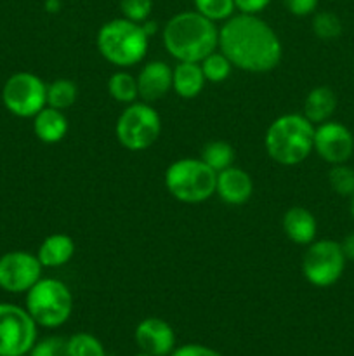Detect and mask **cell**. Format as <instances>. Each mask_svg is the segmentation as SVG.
I'll list each match as a JSON object with an SVG mask.
<instances>
[{"mask_svg": "<svg viewBox=\"0 0 354 356\" xmlns=\"http://www.w3.org/2000/svg\"><path fill=\"white\" fill-rule=\"evenodd\" d=\"M219 51L235 68L267 73L281 61L283 47L276 31L253 14H233L219 28Z\"/></svg>", "mask_w": 354, "mask_h": 356, "instance_id": "obj_1", "label": "cell"}, {"mask_svg": "<svg viewBox=\"0 0 354 356\" xmlns=\"http://www.w3.org/2000/svg\"><path fill=\"white\" fill-rule=\"evenodd\" d=\"M163 45L177 61L200 63L219 49V28L196 10H184L167 21Z\"/></svg>", "mask_w": 354, "mask_h": 356, "instance_id": "obj_2", "label": "cell"}, {"mask_svg": "<svg viewBox=\"0 0 354 356\" xmlns=\"http://www.w3.org/2000/svg\"><path fill=\"white\" fill-rule=\"evenodd\" d=\"M316 125L302 113H287L271 122L264 145L271 160L280 165H298L314 152Z\"/></svg>", "mask_w": 354, "mask_h": 356, "instance_id": "obj_3", "label": "cell"}, {"mask_svg": "<svg viewBox=\"0 0 354 356\" xmlns=\"http://www.w3.org/2000/svg\"><path fill=\"white\" fill-rule=\"evenodd\" d=\"M97 49L108 63L115 66H134L144 59L149 37L142 24L117 17L97 31Z\"/></svg>", "mask_w": 354, "mask_h": 356, "instance_id": "obj_4", "label": "cell"}, {"mask_svg": "<svg viewBox=\"0 0 354 356\" xmlns=\"http://www.w3.org/2000/svg\"><path fill=\"white\" fill-rule=\"evenodd\" d=\"M217 172L201 159H180L165 170V186L183 204H201L215 195Z\"/></svg>", "mask_w": 354, "mask_h": 356, "instance_id": "obj_5", "label": "cell"}, {"mask_svg": "<svg viewBox=\"0 0 354 356\" xmlns=\"http://www.w3.org/2000/svg\"><path fill=\"white\" fill-rule=\"evenodd\" d=\"M73 309V296L68 285L56 278H40L26 292V312L37 325H62L69 318Z\"/></svg>", "mask_w": 354, "mask_h": 356, "instance_id": "obj_6", "label": "cell"}, {"mask_svg": "<svg viewBox=\"0 0 354 356\" xmlns=\"http://www.w3.org/2000/svg\"><path fill=\"white\" fill-rule=\"evenodd\" d=\"M118 143L128 152H142L156 143L162 134V118L148 103L127 104L115 125Z\"/></svg>", "mask_w": 354, "mask_h": 356, "instance_id": "obj_7", "label": "cell"}, {"mask_svg": "<svg viewBox=\"0 0 354 356\" xmlns=\"http://www.w3.org/2000/svg\"><path fill=\"white\" fill-rule=\"evenodd\" d=\"M347 259L335 240H314L302 257V275L311 285L326 289L342 278Z\"/></svg>", "mask_w": 354, "mask_h": 356, "instance_id": "obj_8", "label": "cell"}, {"mask_svg": "<svg viewBox=\"0 0 354 356\" xmlns=\"http://www.w3.org/2000/svg\"><path fill=\"white\" fill-rule=\"evenodd\" d=\"M2 101L3 106L16 117L33 118L47 106V86L33 73H14L3 83Z\"/></svg>", "mask_w": 354, "mask_h": 356, "instance_id": "obj_9", "label": "cell"}, {"mask_svg": "<svg viewBox=\"0 0 354 356\" xmlns=\"http://www.w3.org/2000/svg\"><path fill=\"white\" fill-rule=\"evenodd\" d=\"M37 341V323L26 309L0 302V356H23Z\"/></svg>", "mask_w": 354, "mask_h": 356, "instance_id": "obj_10", "label": "cell"}, {"mask_svg": "<svg viewBox=\"0 0 354 356\" xmlns=\"http://www.w3.org/2000/svg\"><path fill=\"white\" fill-rule=\"evenodd\" d=\"M42 264L37 256L23 250L0 257V287L10 294L28 292L42 278Z\"/></svg>", "mask_w": 354, "mask_h": 356, "instance_id": "obj_11", "label": "cell"}, {"mask_svg": "<svg viewBox=\"0 0 354 356\" xmlns=\"http://www.w3.org/2000/svg\"><path fill=\"white\" fill-rule=\"evenodd\" d=\"M314 152L326 163H347L354 153V136L340 122H323L316 125Z\"/></svg>", "mask_w": 354, "mask_h": 356, "instance_id": "obj_12", "label": "cell"}, {"mask_svg": "<svg viewBox=\"0 0 354 356\" xmlns=\"http://www.w3.org/2000/svg\"><path fill=\"white\" fill-rule=\"evenodd\" d=\"M135 343L146 355L167 356L176 346V334L165 320L149 316L135 329Z\"/></svg>", "mask_w": 354, "mask_h": 356, "instance_id": "obj_13", "label": "cell"}, {"mask_svg": "<svg viewBox=\"0 0 354 356\" xmlns=\"http://www.w3.org/2000/svg\"><path fill=\"white\" fill-rule=\"evenodd\" d=\"M135 80L139 97L144 103H153L165 97L172 89V68L163 61H149L142 66Z\"/></svg>", "mask_w": 354, "mask_h": 356, "instance_id": "obj_14", "label": "cell"}, {"mask_svg": "<svg viewBox=\"0 0 354 356\" xmlns=\"http://www.w3.org/2000/svg\"><path fill=\"white\" fill-rule=\"evenodd\" d=\"M215 193L224 204L243 205L250 200L253 193V183L248 172L231 165L217 174Z\"/></svg>", "mask_w": 354, "mask_h": 356, "instance_id": "obj_15", "label": "cell"}, {"mask_svg": "<svg viewBox=\"0 0 354 356\" xmlns=\"http://www.w3.org/2000/svg\"><path fill=\"white\" fill-rule=\"evenodd\" d=\"M281 226H283V233L287 235V238L297 245H309L316 240L318 222H316L314 214L301 205L290 207L285 212Z\"/></svg>", "mask_w": 354, "mask_h": 356, "instance_id": "obj_16", "label": "cell"}, {"mask_svg": "<svg viewBox=\"0 0 354 356\" xmlns=\"http://www.w3.org/2000/svg\"><path fill=\"white\" fill-rule=\"evenodd\" d=\"M205 82L207 80L200 63L179 61L176 68H172V89L183 99H193L201 94Z\"/></svg>", "mask_w": 354, "mask_h": 356, "instance_id": "obj_17", "label": "cell"}, {"mask_svg": "<svg viewBox=\"0 0 354 356\" xmlns=\"http://www.w3.org/2000/svg\"><path fill=\"white\" fill-rule=\"evenodd\" d=\"M75 254V242L65 233L49 235L38 247V261L44 268H61L71 261Z\"/></svg>", "mask_w": 354, "mask_h": 356, "instance_id": "obj_18", "label": "cell"}, {"mask_svg": "<svg viewBox=\"0 0 354 356\" xmlns=\"http://www.w3.org/2000/svg\"><path fill=\"white\" fill-rule=\"evenodd\" d=\"M33 132L42 143H59L68 132V118L65 111L45 106L33 117Z\"/></svg>", "mask_w": 354, "mask_h": 356, "instance_id": "obj_19", "label": "cell"}, {"mask_svg": "<svg viewBox=\"0 0 354 356\" xmlns=\"http://www.w3.org/2000/svg\"><path fill=\"white\" fill-rule=\"evenodd\" d=\"M337 110V96L330 87L319 86L309 90L304 99V117L314 125L328 122Z\"/></svg>", "mask_w": 354, "mask_h": 356, "instance_id": "obj_20", "label": "cell"}, {"mask_svg": "<svg viewBox=\"0 0 354 356\" xmlns=\"http://www.w3.org/2000/svg\"><path fill=\"white\" fill-rule=\"evenodd\" d=\"M200 159L210 167L214 172H222L235 162V148L226 141H208L201 148Z\"/></svg>", "mask_w": 354, "mask_h": 356, "instance_id": "obj_21", "label": "cell"}, {"mask_svg": "<svg viewBox=\"0 0 354 356\" xmlns=\"http://www.w3.org/2000/svg\"><path fill=\"white\" fill-rule=\"evenodd\" d=\"M78 87L69 79H58L47 86V106L66 111L75 104Z\"/></svg>", "mask_w": 354, "mask_h": 356, "instance_id": "obj_22", "label": "cell"}, {"mask_svg": "<svg viewBox=\"0 0 354 356\" xmlns=\"http://www.w3.org/2000/svg\"><path fill=\"white\" fill-rule=\"evenodd\" d=\"M108 92L115 101L124 104H130L137 101V80L127 72H117L108 80Z\"/></svg>", "mask_w": 354, "mask_h": 356, "instance_id": "obj_23", "label": "cell"}, {"mask_svg": "<svg viewBox=\"0 0 354 356\" xmlns=\"http://www.w3.org/2000/svg\"><path fill=\"white\" fill-rule=\"evenodd\" d=\"M201 70H203V75L207 82L212 83H221L231 75L233 65L221 51H214L212 54H208L207 58L200 61Z\"/></svg>", "mask_w": 354, "mask_h": 356, "instance_id": "obj_24", "label": "cell"}, {"mask_svg": "<svg viewBox=\"0 0 354 356\" xmlns=\"http://www.w3.org/2000/svg\"><path fill=\"white\" fill-rule=\"evenodd\" d=\"M342 21L335 13L319 10L312 16V33L321 40H337L342 35Z\"/></svg>", "mask_w": 354, "mask_h": 356, "instance_id": "obj_25", "label": "cell"}, {"mask_svg": "<svg viewBox=\"0 0 354 356\" xmlns=\"http://www.w3.org/2000/svg\"><path fill=\"white\" fill-rule=\"evenodd\" d=\"M328 184L339 197L354 195V169L347 163H337L328 170Z\"/></svg>", "mask_w": 354, "mask_h": 356, "instance_id": "obj_26", "label": "cell"}, {"mask_svg": "<svg viewBox=\"0 0 354 356\" xmlns=\"http://www.w3.org/2000/svg\"><path fill=\"white\" fill-rule=\"evenodd\" d=\"M194 10L205 16L207 19L226 21L235 14V0H193Z\"/></svg>", "mask_w": 354, "mask_h": 356, "instance_id": "obj_27", "label": "cell"}, {"mask_svg": "<svg viewBox=\"0 0 354 356\" xmlns=\"http://www.w3.org/2000/svg\"><path fill=\"white\" fill-rule=\"evenodd\" d=\"M69 356H106L103 344L92 334L80 332L68 339Z\"/></svg>", "mask_w": 354, "mask_h": 356, "instance_id": "obj_28", "label": "cell"}, {"mask_svg": "<svg viewBox=\"0 0 354 356\" xmlns=\"http://www.w3.org/2000/svg\"><path fill=\"white\" fill-rule=\"evenodd\" d=\"M120 10L125 19L144 23L153 10V0H120Z\"/></svg>", "mask_w": 354, "mask_h": 356, "instance_id": "obj_29", "label": "cell"}, {"mask_svg": "<svg viewBox=\"0 0 354 356\" xmlns=\"http://www.w3.org/2000/svg\"><path fill=\"white\" fill-rule=\"evenodd\" d=\"M31 356H69L68 341L61 337H47V339L35 343L31 348Z\"/></svg>", "mask_w": 354, "mask_h": 356, "instance_id": "obj_30", "label": "cell"}, {"mask_svg": "<svg viewBox=\"0 0 354 356\" xmlns=\"http://www.w3.org/2000/svg\"><path fill=\"white\" fill-rule=\"evenodd\" d=\"M285 6V9L288 10L294 16H311L316 13V7H318L319 0H281Z\"/></svg>", "mask_w": 354, "mask_h": 356, "instance_id": "obj_31", "label": "cell"}, {"mask_svg": "<svg viewBox=\"0 0 354 356\" xmlns=\"http://www.w3.org/2000/svg\"><path fill=\"white\" fill-rule=\"evenodd\" d=\"M269 3L271 0H235L236 10L242 14H253V16L262 13Z\"/></svg>", "mask_w": 354, "mask_h": 356, "instance_id": "obj_32", "label": "cell"}, {"mask_svg": "<svg viewBox=\"0 0 354 356\" xmlns=\"http://www.w3.org/2000/svg\"><path fill=\"white\" fill-rule=\"evenodd\" d=\"M172 356H222L217 351L210 350L207 346H201V344H186V346H180L177 350H174Z\"/></svg>", "mask_w": 354, "mask_h": 356, "instance_id": "obj_33", "label": "cell"}, {"mask_svg": "<svg viewBox=\"0 0 354 356\" xmlns=\"http://www.w3.org/2000/svg\"><path fill=\"white\" fill-rule=\"evenodd\" d=\"M339 243H340V249H342L344 252V257H346L347 261H354V232L344 236L342 242Z\"/></svg>", "mask_w": 354, "mask_h": 356, "instance_id": "obj_34", "label": "cell"}, {"mask_svg": "<svg viewBox=\"0 0 354 356\" xmlns=\"http://www.w3.org/2000/svg\"><path fill=\"white\" fill-rule=\"evenodd\" d=\"M59 7H61V0H45V9L49 13H58Z\"/></svg>", "mask_w": 354, "mask_h": 356, "instance_id": "obj_35", "label": "cell"}, {"mask_svg": "<svg viewBox=\"0 0 354 356\" xmlns=\"http://www.w3.org/2000/svg\"><path fill=\"white\" fill-rule=\"evenodd\" d=\"M351 216H353V218H354V195H353V197H351Z\"/></svg>", "mask_w": 354, "mask_h": 356, "instance_id": "obj_36", "label": "cell"}, {"mask_svg": "<svg viewBox=\"0 0 354 356\" xmlns=\"http://www.w3.org/2000/svg\"><path fill=\"white\" fill-rule=\"evenodd\" d=\"M137 356H149V355H146V353H144V355H137Z\"/></svg>", "mask_w": 354, "mask_h": 356, "instance_id": "obj_37", "label": "cell"}, {"mask_svg": "<svg viewBox=\"0 0 354 356\" xmlns=\"http://www.w3.org/2000/svg\"><path fill=\"white\" fill-rule=\"evenodd\" d=\"M353 72H354V66H353Z\"/></svg>", "mask_w": 354, "mask_h": 356, "instance_id": "obj_38", "label": "cell"}]
</instances>
